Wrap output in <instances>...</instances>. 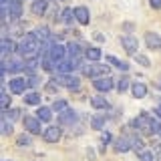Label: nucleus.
I'll return each instance as SVG.
<instances>
[{
    "label": "nucleus",
    "mask_w": 161,
    "mask_h": 161,
    "mask_svg": "<svg viewBox=\"0 0 161 161\" xmlns=\"http://www.w3.org/2000/svg\"><path fill=\"white\" fill-rule=\"evenodd\" d=\"M16 50H18V54L22 58L28 60V58H36V54L42 50V44L38 42V38L34 36V32H28V34H24V36L18 40Z\"/></svg>",
    "instance_id": "nucleus-1"
},
{
    "label": "nucleus",
    "mask_w": 161,
    "mask_h": 161,
    "mask_svg": "<svg viewBox=\"0 0 161 161\" xmlns=\"http://www.w3.org/2000/svg\"><path fill=\"white\" fill-rule=\"evenodd\" d=\"M151 123H153V119H151L147 113H141L139 117H135L131 121V127L141 131V133H145V135H149V133H153V131H151Z\"/></svg>",
    "instance_id": "nucleus-2"
},
{
    "label": "nucleus",
    "mask_w": 161,
    "mask_h": 161,
    "mask_svg": "<svg viewBox=\"0 0 161 161\" xmlns=\"http://www.w3.org/2000/svg\"><path fill=\"white\" fill-rule=\"evenodd\" d=\"M83 75L85 77H105V75H109V67L107 64H99V63H95V64H83Z\"/></svg>",
    "instance_id": "nucleus-3"
},
{
    "label": "nucleus",
    "mask_w": 161,
    "mask_h": 161,
    "mask_svg": "<svg viewBox=\"0 0 161 161\" xmlns=\"http://www.w3.org/2000/svg\"><path fill=\"white\" fill-rule=\"evenodd\" d=\"M53 80L58 85V87H67V89H70V91H75V89H79V87H80V79H79V77H75V75H70V73L60 75V77L53 79Z\"/></svg>",
    "instance_id": "nucleus-4"
},
{
    "label": "nucleus",
    "mask_w": 161,
    "mask_h": 161,
    "mask_svg": "<svg viewBox=\"0 0 161 161\" xmlns=\"http://www.w3.org/2000/svg\"><path fill=\"white\" fill-rule=\"evenodd\" d=\"M113 149L117 151V153H127L129 149H133V137L131 135H121V137H117L113 141Z\"/></svg>",
    "instance_id": "nucleus-5"
},
{
    "label": "nucleus",
    "mask_w": 161,
    "mask_h": 161,
    "mask_svg": "<svg viewBox=\"0 0 161 161\" xmlns=\"http://www.w3.org/2000/svg\"><path fill=\"white\" fill-rule=\"evenodd\" d=\"M26 87H28V79H22V77H16V75H14V77L8 80V89H10V93H14V95H22L24 91H26Z\"/></svg>",
    "instance_id": "nucleus-6"
},
{
    "label": "nucleus",
    "mask_w": 161,
    "mask_h": 161,
    "mask_svg": "<svg viewBox=\"0 0 161 161\" xmlns=\"http://www.w3.org/2000/svg\"><path fill=\"white\" fill-rule=\"evenodd\" d=\"M93 87L99 91V93H107V91H111L115 87V80L109 77V75H105V77H95L93 80Z\"/></svg>",
    "instance_id": "nucleus-7"
},
{
    "label": "nucleus",
    "mask_w": 161,
    "mask_h": 161,
    "mask_svg": "<svg viewBox=\"0 0 161 161\" xmlns=\"http://www.w3.org/2000/svg\"><path fill=\"white\" fill-rule=\"evenodd\" d=\"M60 135H63V129H60L58 125H48V127L42 131V139L47 141V143H57V141H60Z\"/></svg>",
    "instance_id": "nucleus-8"
},
{
    "label": "nucleus",
    "mask_w": 161,
    "mask_h": 161,
    "mask_svg": "<svg viewBox=\"0 0 161 161\" xmlns=\"http://www.w3.org/2000/svg\"><path fill=\"white\" fill-rule=\"evenodd\" d=\"M22 123H24V129H26L30 135H38L40 131H42V129H40V119H38V117L28 115V117L22 119Z\"/></svg>",
    "instance_id": "nucleus-9"
},
{
    "label": "nucleus",
    "mask_w": 161,
    "mask_h": 161,
    "mask_svg": "<svg viewBox=\"0 0 161 161\" xmlns=\"http://www.w3.org/2000/svg\"><path fill=\"white\" fill-rule=\"evenodd\" d=\"M121 47L125 48L127 54L135 57V54H137V48H139V40L135 36H123V38H121Z\"/></svg>",
    "instance_id": "nucleus-10"
},
{
    "label": "nucleus",
    "mask_w": 161,
    "mask_h": 161,
    "mask_svg": "<svg viewBox=\"0 0 161 161\" xmlns=\"http://www.w3.org/2000/svg\"><path fill=\"white\" fill-rule=\"evenodd\" d=\"M47 53H48V54H50V57H53L54 60H57V63H58L60 58L69 57V53H67V47H63V44H57V42H53V44H50Z\"/></svg>",
    "instance_id": "nucleus-11"
},
{
    "label": "nucleus",
    "mask_w": 161,
    "mask_h": 161,
    "mask_svg": "<svg viewBox=\"0 0 161 161\" xmlns=\"http://www.w3.org/2000/svg\"><path fill=\"white\" fill-rule=\"evenodd\" d=\"M75 20L80 24V26H87L89 20H91V12L87 6H77L75 8Z\"/></svg>",
    "instance_id": "nucleus-12"
},
{
    "label": "nucleus",
    "mask_w": 161,
    "mask_h": 161,
    "mask_svg": "<svg viewBox=\"0 0 161 161\" xmlns=\"http://www.w3.org/2000/svg\"><path fill=\"white\" fill-rule=\"evenodd\" d=\"M145 47L151 50H161V36L157 32H145Z\"/></svg>",
    "instance_id": "nucleus-13"
},
{
    "label": "nucleus",
    "mask_w": 161,
    "mask_h": 161,
    "mask_svg": "<svg viewBox=\"0 0 161 161\" xmlns=\"http://www.w3.org/2000/svg\"><path fill=\"white\" fill-rule=\"evenodd\" d=\"M47 10H48V0H34L32 6H30V12L34 16H44Z\"/></svg>",
    "instance_id": "nucleus-14"
},
{
    "label": "nucleus",
    "mask_w": 161,
    "mask_h": 161,
    "mask_svg": "<svg viewBox=\"0 0 161 161\" xmlns=\"http://www.w3.org/2000/svg\"><path fill=\"white\" fill-rule=\"evenodd\" d=\"M77 111H73V109H64L63 113L58 115V123L60 125H70V123H75L77 121Z\"/></svg>",
    "instance_id": "nucleus-15"
},
{
    "label": "nucleus",
    "mask_w": 161,
    "mask_h": 161,
    "mask_svg": "<svg viewBox=\"0 0 161 161\" xmlns=\"http://www.w3.org/2000/svg\"><path fill=\"white\" fill-rule=\"evenodd\" d=\"M34 36L38 38L40 44L50 42V40H53V34H50V28H48V26H38L36 30H34Z\"/></svg>",
    "instance_id": "nucleus-16"
},
{
    "label": "nucleus",
    "mask_w": 161,
    "mask_h": 161,
    "mask_svg": "<svg viewBox=\"0 0 161 161\" xmlns=\"http://www.w3.org/2000/svg\"><path fill=\"white\" fill-rule=\"evenodd\" d=\"M131 95H133L135 99H143L145 95H147V85L139 83V80H137V83H133V85H131Z\"/></svg>",
    "instance_id": "nucleus-17"
},
{
    "label": "nucleus",
    "mask_w": 161,
    "mask_h": 161,
    "mask_svg": "<svg viewBox=\"0 0 161 161\" xmlns=\"http://www.w3.org/2000/svg\"><path fill=\"white\" fill-rule=\"evenodd\" d=\"M12 50H16V44H14L8 36L2 38V42H0V53H2V58H8V54L12 53Z\"/></svg>",
    "instance_id": "nucleus-18"
},
{
    "label": "nucleus",
    "mask_w": 161,
    "mask_h": 161,
    "mask_svg": "<svg viewBox=\"0 0 161 161\" xmlns=\"http://www.w3.org/2000/svg\"><path fill=\"white\" fill-rule=\"evenodd\" d=\"M101 57H103L101 48H97V47H87V48H85V58L91 60V63H99Z\"/></svg>",
    "instance_id": "nucleus-19"
},
{
    "label": "nucleus",
    "mask_w": 161,
    "mask_h": 161,
    "mask_svg": "<svg viewBox=\"0 0 161 161\" xmlns=\"http://www.w3.org/2000/svg\"><path fill=\"white\" fill-rule=\"evenodd\" d=\"M40 64H42V69L47 70V73H53V70H57V60L50 57L47 50H44V57H42V60H40Z\"/></svg>",
    "instance_id": "nucleus-20"
},
{
    "label": "nucleus",
    "mask_w": 161,
    "mask_h": 161,
    "mask_svg": "<svg viewBox=\"0 0 161 161\" xmlns=\"http://www.w3.org/2000/svg\"><path fill=\"white\" fill-rule=\"evenodd\" d=\"M75 67H73V60H70L69 57H64V58H60L58 63H57V70L60 75H67V73H70Z\"/></svg>",
    "instance_id": "nucleus-21"
},
{
    "label": "nucleus",
    "mask_w": 161,
    "mask_h": 161,
    "mask_svg": "<svg viewBox=\"0 0 161 161\" xmlns=\"http://www.w3.org/2000/svg\"><path fill=\"white\" fill-rule=\"evenodd\" d=\"M36 117L42 121V123H50V119H53V107H38Z\"/></svg>",
    "instance_id": "nucleus-22"
},
{
    "label": "nucleus",
    "mask_w": 161,
    "mask_h": 161,
    "mask_svg": "<svg viewBox=\"0 0 161 161\" xmlns=\"http://www.w3.org/2000/svg\"><path fill=\"white\" fill-rule=\"evenodd\" d=\"M107 63L113 64V67H117L119 70H129V63H125V60H121L117 57H113V54H107Z\"/></svg>",
    "instance_id": "nucleus-23"
},
{
    "label": "nucleus",
    "mask_w": 161,
    "mask_h": 161,
    "mask_svg": "<svg viewBox=\"0 0 161 161\" xmlns=\"http://www.w3.org/2000/svg\"><path fill=\"white\" fill-rule=\"evenodd\" d=\"M91 105H93L95 109H109V101L105 97H101V95H95V97H91Z\"/></svg>",
    "instance_id": "nucleus-24"
},
{
    "label": "nucleus",
    "mask_w": 161,
    "mask_h": 161,
    "mask_svg": "<svg viewBox=\"0 0 161 161\" xmlns=\"http://www.w3.org/2000/svg\"><path fill=\"white\" fill-rule=\"evenodd\" d=\"M58 20L60 22H64V24H70L75 20V8H63L60 10V14H58Z\"/></svg>",
    "instance_id": "nucleus-25"
},
{
    "label": "nucleus",
    "mask_w": 161,
    "mask_h": 161,
    "mask_svg": "<svg viewBox=\"0 0 161 161\" xmlns=\"http://www.w3.org/2000/svg\"><path fill=\"white\" fill-rule=\"evenodd\" d=\"M24 103L32 105V107H38L40 105V95L36 93V91H28V93L24 95Z\"/></svg>",
    "instance_id": "nucleus-26"
},
{
    "label": "nucleus",
    "mask_w": 161,
    "mask_h": 161,
    "mask_svg": "<svg viewBox=\"0 0 161 161\" xmlns=\"http://www.w3.org/2000/svg\"><path fill=\"white\" fill-rule=\"evenodd\" d=\"M20 16H22V2H20V0H14L12 6H10V18L18 20Z\"/></svg>",
    "instance_id": "nucleus-27"
},
{
    "label": "nucleus",
    "mask_w": 161,
    "mask_h": 161,
    "mask_svg": "<svg viewBox=\"0 0 161 161\" xmlns=\"http://www.w3.org/2000/svg\"><path fill=\"white\" fill-rule=\"evenodd\" d=\"M16 145H20V147H28V145H32V137H30L28 131L16 137Z\"/></svg>",
    "instance_id": "nucleus-28"
},
{
    "label": "nucleus",
    "mask_w": 161,
    "mask_h": 161,
    "mask_svg": "<svg viewBox=\"0 0 161 161\" xmlns=\"http://www.w3.org/2000/svg\"><path fill=\"white\" fill-rule=\"evenodd\" d=\"M20 113H22L20 109H6V111H2V117L4 119H10V121H16L20 117Z\"/></svg>",
    "instance_id": "nucleus-29"
},
{
    "label": "nucleus",
    "mask_w": 161,
    "mask_h": 161,
    "mask_svg": "<svg viewBox=\"0 0 161 161\" xmlns=\"http://www.w3.org/2000/svg\"><path fill=\"white\" fill-rule=\"evenodd\" d=\"M67 53H69V57H80V44L79 42H69Z\"/></svg>",
    "instance_id": "nucleus-30"
},
{
    "label": "nucleus",
    "mask_w": 161,
    "mask_h": 161,
    "mask_svg": "<svg viewBox=\"0 0 161 161\" xmlns=\"http://www.w3.org/2000/svg\"><path fill=\"white\" fill-rule=\"evenodd\" d=\"M12 125H14V121H10V119H4V117H2V123H0L2 135H10V133H12Z\"/></svg>",
    "instance_id": "nucleus-31"
},
{
    "label": "nucleus",
    "mask_w": 161,
    "mask_h": 161,
    "mask_svg": "<svg viewBox=\"0 0 161 161\" xmlns=\"http://www.w3.org/2000/svg\"><path fill=\"white\" fill-rule=\"evenodd\" d=\"M127 89H129V77L123 75V77L119 79V83H117V91H119V93H125Z\"/></svg>",
    "instance_id": "nucleus-32"
},
{
    "label": "nucleus",
    "mask_w": 161,
    "mask_h": 161,
    "mask_svg": "<svg viewBox=\"0 0 161 161\" xmlns=\"http://www.w3.org/2000/svg\"><path fill=\"white\" fill-rule=\"evenodd\" d=\"M91 127L97 129V131H103V127H105V117H93V119H91Z\"/></svg>",
    "instance_id": "nucleus-33"
},
{
    "label": "nucleus",
    "mask_w": 161,
    "mask_h": 161,
    "mask_svg": "<svg viewBox=\"0 0 161 161\" xmlns=\"http://www.w3.org/2000/svg\"><path fill=\"white\" fill-rule=\"evenodd\" d=\"M137 157H139V161H155L153 153H151L149 149H143V151H139V153H137Z\"/></svg>",
    "instance_id": "nucleus-34"
},
{
    "label": "nucleus",
    "mask_w": 161,
    "mask_h": 161,
    "mask_svg": "<svg viewBox=\"0 0 161 161\" xmlns=\"http://www.w3.org/2000/svg\"><path fill=\"white\" fill-rule=\"evenodd\" d=\"M64 109H69V103H67V101L58 99V101H54V103H53V111H58V113H63Z\"/></svg>",
    "instance_id": "nucleus-35"
},
{
    "label": "nucleus",
    "mask_w": 161,
    "mask_h": 161,
    "mask_svg": "<svg viewBox=\"0 0 161 161\" xmlns=\"http://www.w3.org/2000/svg\"><path fill=\"white\" fill-rule=\"evenodd\" d=\"M8 107H10V95L2 93V97H0V111H6Z\"/></svg>",
    "instance_id": "nucleus-36"
},
{
    "label": "nucleus",
    "mask_w": 161,
    "mask_h": 161,
    "mask_svg": "<svg viewBox=\"0 0 161 161\" xmlns=\"http://www.w3.org/2000/svg\"><path fill=\"white\" fill-rule=\"evenodd\" d=\"M151 131H153V135H159V137H161V119H153V123H151Z\"/></svg>",
    "instance_id": "nucleus-37"
},
{
    "label": "nucleus",
    "mask_w": 161,
    "mask_h": 161,
    "mask_svg": "<svg viewBox=\"0 0 161 161\" xmlns=\"http://www.w3.org/2000/svg\"><path fill=\"white\" fill-rule=\"evenodd\" d=\"M135 60H137L141 67H149V64H151V60L145 57V54H135Z\"/></svg>",
    "instance_id": "nucleus-38"
},
{
    "label": "nucleus",
    "mask_w": 161,
    "mask_h": 161,
    "mask_svg": "<svg viewBox=\"0 0 161 161\" xmlns=\"http://www.w3.org/2000/svg\"><path fill=\"white\" fill-rule=\"evenodd\" d=\"M38 83H40V79L36 77V75H30L28 77V87H36Z\"/></svg>",
    "instance_id": "nucleus-39"
},
{
    "label": "nucleus",
    "mask_w": 161,
    "mask_h": 161,
    "mask_svg": "<svg viewBox=\"0 0 161 161\" xmlns=\"http://www.w3.org/2000/svg\"><path fill=\"white\" fill-rule=\"evenodd\" d=\"M111 141H113V135H111L109 131H103V145H109Z\"/></svg>",
    "instance_id": "nucleus-40"
},
{
    "label": "nucleus",
    "mask_w": 161,
    "mask_h": 161,
    "mask_svg": "<svg viewBox=\"0 0 161 161\" xmlns=\"http://www.w3.org/2000/svg\"><path fill=\"white\" fill-rule=\"evenodd\" d=\"M151 8H161V0H149Z\"/></svg>",
    "instance_id": "nucleus-41"
},
{
    "label": "nucleus",
    "mask_w": 161,
    "mask_h": 161,
    "mask_svg": "<svg viewBox=\"0 0 161 161\" xmlns=\"http://www.w3.org/2000/svg\"><path fill=\"white\" fill-rule=\"evenodd\" d=\"M93 36H95V40H99V42H103V36H101V34H97V32H95Z\"/></svg>",
    "instance_id": "nucleus-42"
},
{
    "label": "nucleus",
    "mask_w": 161,
    "mask_h": 161,
    "mask_svg": "<svg viewBox=\"0 0 161 161\" xmlns=\"http://www.w3.org/2000/svg\"><path fill=\"white\" fill-rule=\"evenodd\" d=\"M155 115H157V119H161V107L155 109Z\"/></svg>",
    "instance_id": "nucleus-43"
},
{
    "label": "nucleus",
    "mask_w": 161,
    "mask_h": 161,
    "mask_svg": "<svg viewBox=\"0 0 161 161\" xmlns=\"http://www.w3.org/2000/svg\"><path fill=\"white\" fill-rule=\"evenodd\" d=\"M157 161H161V147H159V151H157Z\"/></svg>",
    "instance_id": "nucleus-44"
},
{
    "label": "nucleus",
    "mask_w": 161,
    "mask_h": 161,
    "mask_svg": "<svg viewBox=\"0 0 161 161\" xmlns=\"http://www.w3.org/2000/svg\"><path fill=\"white\" fill-rule=\"evenodd\" d=\"M157 87H159V89H161V79H159V80H157Z\"/></svg>",
    "instance_id": "nucleus-45"
},
{
    "label": "nucleus",
    "mask_w": 161,
    "mask_h": 161,
    "mask_svg": "<svg viewBox=\"0 0 161 161\" xmlns=\"http://www.w3.org/2000/svg\"><path fill=\"white\" fill-rule=\"evenodd\" d=\"M20 2H22V0H20Z\"/></svg>",
    "instance_id": "nucleus-46"
}]
</instances>
